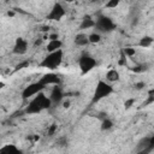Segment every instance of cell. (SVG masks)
Masks as SVG:
<instances>
[{"label":"cell","mask_w":154,"mask_h":154,"mask_svg":"<svg viewBox=\"0 0 154 154\" xmlns=\"http://www.w3.org/2000/svg\"><path fill=\"white\" fill-rule=\"evenodd\" d=\"M26 51H28V41L23 37L16 38L13 48H12V53L16 55H23L26 53Z\"/></svg>","instance_id":"cell-8"},{"label":"cell","mask_w":154,"mask_h":154,"mask_svg":"<svg viewBox=\"0 0 154 154\" xmlns=\"http://www.w3.org/2000/svg\"><path fill=\"white\" fill-rule=\"evenodd\" d=\"M124 53H125V55H126V57L131 58V57H134V55H135L136 51H135V48H131V47H126V48H124Z\"/></svg>","instance_id":"cell-20"},{"label":"cell","mask_w":154,"mask_h":154,"mask_svg":"<svg viewBox=\"0 0 154 154\" xmlns=\"http://www.w3.org/2000/svg\"><path fill=\"white\" fill-rule=\"evenodd\" d=\"M42 85H45V87H47V85H58V84H60V77L58 76V75H55V73H46V75H43L41 78H40V81H38Z\"/></svg>","instance_id":"cell-9"},{"label":"cell","mask_w":154,"mask_h":154,"mask_svg":"<svg viewBox=\"0 0 154 154\" xmlns=\"http://www.w3.org/2000/svg\"><path fill=\"white\" fill-rule=\"evenodd\" d=\"M119 4H120V0H108L106 2V7L107 8H116Z\"/></svg>","instance_id":"cell-19"},{"label":"cell","mask_w":154,"mask_h":154,"mask_svg":"<svg viewBox=\"0 0 154 154\" xmlns=\"http://www.w3.org/2000/svg\"><path fill=\"white\" fill-rule=\"evenodd\" d=\"M45 88H46V87H45V85H42L40 82L30 83L29 85H26V87L23 89V91H22V97H23L24 100H28V99H30V97L35 96L36 94L41 93Z\"/></svg>","instance_id":"cell-6"},{"label":"cell","mask_w":154,"mask_h":154,"mask_svg":"<svg viewBox=\"0 0 154 154\" xmlns=\"http://www.w3.org/2000/svg\"><path fill=\"white\" fill-rule=\"evenodd\" d=\"M101 130L102 131H107V130H109V129H112L113 128V122H112V119H109V118H105V119H102V122H101Z\"/></svg>","instance_id":"cell-18"},{"label":"cell","mask_w":154,"mask_h":154,"mask_svg":"<svg viewBox=\"0 0 154 154\" xmlns=\"http://www.w3.org/2000/svg\"><path fill=\"white\" fill-rule=\"evenodd\" d=\"M2 87H4V83H2V82H0V89H1Z\"/></svg>","instance_id":"cell-28"},{"label":"cell","mask_w":154,"mask_h":154,"mask_svg":"<svg viewBox=\"0 0 154 154\" xmlns=\"http://www.w3.org/2000/svg\"><path fill=\"white\" fill-rule=\"evenodd\" d=\"M112 93H113V87L109 84V82L100 79L96 83V87H95V90H94L93 102H97V101L109 96Z\"/></svg>","instance_id":"cell-3"},{"label":"cell","mask_w":154,"mask_h":154,"mask_svg":"<svg viewBox=\"0 0 154 154\" xmlns=\"http://www.w3.org/2000/svg\"><path fill=\"white\" fill-rule=\"evenodd\" d=\"M114 26L116 25H114L113 20L111 18L106 17V16H100V17H97L95 19L94 28H96L99 30L97 32H100V31H102V32H109V31H112L114 29Z\"/></svg>","instance_id":"cell-4"},{"label":"cell","mask_w":154,"mask_h":154,"mask_svg":"<svg viewBox=\"0 0 154 154\" xmlns=\"http://www.w3.org/2000/svg\"><path fill=\"white\" fill-rule=\"evenodd\" d=\"M18 152H20V149L16 144H4L0 148L1 154H10V153H18Z\"/></svg>","instance_id":"cell-14"},{"label":"cell","mask_w":154,"mask_h":154,"mask_svg":"<svg viewBox=\"0 0 154 154\" xmlns=\"http://www.w3.org/2000/svg\"><path fill=\"white\" fill-rule=\"evenodd\" d=\"M55 129H57V126H55V125L53 124V125L51 126V129L48 130V135H49V136H52V135H53V132L55 131Z\"/></svg>","instance_id":"cell-24"},{"label":"cell","mask_w":154,"mask_h":154,"mask_svg":"<svg viewBox=\"0 0 154 154\" xmlns=\"http://www.w3.org/2000/svg\"><path fill=\"white\" fill-rule=\"evenodd\" d=\"M63 58H64V52L61 48L58 51H54V52H48V54L40 63V66L48 69V70L58 69L63 61Z\"/></svg>","instance_id":"cell-2"},{"label":"cell","mask_w":154,"mask_h":154,"mask_svg":"<svg viewBox=\"0 0 154 154\" xmlns=\"http://www.w3.org/2000/svg\"><path fill=\"white\" fill-rule=\"evenodd\" d=\"M28 65V63L26 61H24V63H22V64H18L17 65V67H16V70H20V69H23L24 66H26Z\"/></svg>","instance_id":"cell-25"},{"label":"cell","mask_w":154,"mask_h":154,"mask_svg":"<svg viewBox=\"0 0 154 154\" xmlns=\"http://www.w3.org/2000/svg\"><path fill=\"white\" fill-rule=\"evenodd\" d=\"M146 87V83L144 82H137V83H135V88L137 89V90H141V89H143Z\"/></svg>","instance_id":"cell-22"},{"label":"cell","mask_w":154,"mask_h":154,"mask_svg":"<svg viewBox=\"0 0 154 154\" xmlns=\"http://www.w3.org/2000/svg\"><path fill=\"white\" fill-rule=\"evenodd\" d=\"M61 46H63V42L59 38H57V40H49L47 46H46V48H47L48 52H54V51L60 49Z\"/></svg>","instance_id":"cell-13"},{"label":"cell","mask_w":154,"mask_h":154,"mask_svg":"<svg viewBox=\"0 0 154 154\" xmlns=\"http://www.w3.org/2000/svg\"><path fill=\"white\" fill-rule=\"evenodd\" d=\"M48 97H49L51 101H52V106H55V105H58V103H60V102L63 101V99H64V93H63L61 88L59 87V84L53 87V89H52V91H51V95H49Z\"/></svg>","instance_id":"cell-10"},{"label":"cell","mask_w":154,"mask_h":154,"mask_svg":"<svg viewBox=\"0 0 154 154\" xmlns=\"http://www.w3.org/2000/svg\"><path fill=\"white\" fill-rule=\"evenodd\" d=\"M52 107V101L48 96H46L42 91L32 96V99L29 101V103L25 107V113L26 114H37L42 112L43 109H48Z\"/></svg>","instance_id":"cell-1"},{"label":"cell","mask_w":154,"mask_h":154,"mask_svg":"<svg viewBox=\"0 0 154 154\" xmlns=\"http://www.w3.org/2000/svg\"><path fill=\"white\" fill-rule=\"evenodd\" d=\"M78 66L81 69V72L83 75L90 72L95 66H96V60L91 57V55H88V54H84L79 58L78 60Z\"/></svg>","instance_id":"cell-5"},{"label":"cell","mask_w":154,"mask_h":154,"mask_svg":"<svg viewBox=\"0 0 154 154\" xmlns=\"http://www.w3.org/2000/svg\"><path fill=\"white\" fill-rule=\"evenodd\" d=\"M95 25V19L91 17V16H84L81 24H79V29L81 30H85V29H90V28H94Z\"/></svg>","instance_id":"cell-11"},{"label":"cell","mask_w":154,"mask_h":154,"mask_svg":"<svg viewBox=\"0 0 154 154\" xmlns=\"http://www.w3.org/2000/svg\"><path fill=\"white\" fill-rule=\"evenodd\" d=\"M57 38H59V35L58 34H51V35H48V40H57Z\"/></svg>","instance_id":"cell-23"},{"label":"cell","mask_w":154,"mask_h":154,"mask_svg":"<svg viewBox=\"0 0 154 154\" xmlns=\"http://www.w3.org/2000/svg\"><path fill=\"white\" fill-rule=\"evenodd\" d=\"M106 81L107 82H117L119 81V72L116 69H111L106 72Z\"/></svg>","instance_id":"cell-15"},{"label":"cell","mask_w":154,"mask_h":154,"mask_svg":"<svg viewBox=\"0 0 154 154\" xmlns=\"http://www.w3.org/2000/svg\"><path fill=\"white\" fill-rule=\"evenodd\" d=\"M63 105H64V107H65V108H69V107H70V101H69V100H67V101H64V103H63Z\"/></svg>","instance_id":"cell-26"},{"label":"cell","mask_w":154,"mask_h":154,"mask_svg":"<svg viewBox=\"0 0 154 154\" xmlns=\"http://www.w3.org/2000/svg\"><path fill=\"white\" fill-rule=\"evenodd\" d=\"M134 103H135V99H134V97L125 100V102H124V107H125V109H129Z\"/></svg>","instance_id":"cell-21"},{"label":"cell","mask_w":154,"mask_h":154,"mask_svg":"<svg viewBox=\"0 0 154 154\" xmlns=\"http://www.w3.org/2000/svg\"><path fill=\"white\" fill-rule=\"evenodd\" d=\"M152 45H153V37L152 36H143L138 41V46L140 47H143V48H148Z\"/></svg>","instance_id":"cell-16"},{"label":"cell","mask_w":154,"mask_h":154,"mask_svg":"<svg viewBox=\"0 0 154 154\" xmlns=\"http://www.w3.org/2000/svg\"><path fill=\"white\" fill-rule=\"evenodd\" d=\"M65 16V8L60 2H54L47 14L48 20H60Z\"/></svg>","instance_id":"cell-7"},{"label":"cell","mask_w":154,"mask_h":154,"mask_svg":"<svg viewBox=\"0 0 154 154\" xmlns=\"http://www.w3.org/2000/svg\"><path fill=\"white\" fill-rule=\"evenodd\" d=\"M75 45H77V46H79V47H84V46H87L88 43H89V41H88V35L87 34H84V32H79V34H77L76 36H75Z\"/></svg>","instance_id":"cell-12"},{"label":"cell","mask_w":154,"mask_h":154,"mask_svg":"<svg viewBox=\"0 0 154 154\" xmlns=\"http://www.w3.org/2000/svg\"><path fill=\"white\" fill-rule=\"evenodd\" d=\"M64 1H66V2H73L75 0H64Z\"/></svg>","instance_id":"cell-27"},{"label":"cell","mask_w":154,"mask_h":154,"mask_svg":"<svg viewBox=\"0 0 154 154\" xmlns=\"http://www.w3.org/2000/svg\"><path fill=\"white\" fill-rule=\"evenodd\" d=\"M88 41H89V43H93V45L99 43L101 41V34L100 32H91V34H89L88 35Z\"/></svg>","instance_id":"cell-17"}]
</instances>
